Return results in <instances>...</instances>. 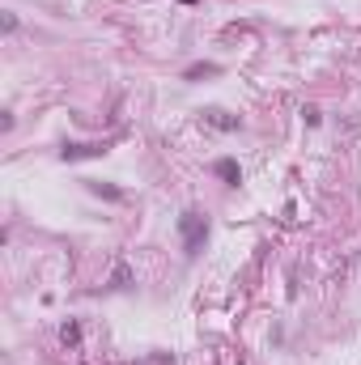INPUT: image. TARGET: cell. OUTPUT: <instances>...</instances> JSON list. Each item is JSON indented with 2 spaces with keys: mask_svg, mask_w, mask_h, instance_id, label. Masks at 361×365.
Instances as JSON below:
<instances>
[{
  "mask_svg": "<svg viewBox=\"0 0 361 365\" xmlns=\"http://www.w3.org/2000/svg\"><path fill=\"white\" fill-rule=\"evenodd\" d=\"M179 234H183V247H187V255H196V251L204 247V238H209V221H204L196 208H187V213L179 217Z\"/></svg>",
  "mask_w": 361,
  "mask_h": 365,
  "instance_id": "1",
  "label": "cell"
},
{
  "mask_svg": "<svg viewBox=\"0 0 361 365\" xmlns=\"http://www.w3.org/2000/svg\"><path fill=\"white\" fill-rule=\"evenodd\" d=\"M106 153V145H64L60 149V157L64 162H81V157H102Z\"/></svg>",
  "mask_w": 361,
  "mask_h": 365,
  "instance_id": "2",
  "label": "cell"
},
{
  "mask_svg": "<svg viewBox=\"0 0 361 365\" xmlns=\"http://www.w3.org/2000/svg\"><path fill=\"white\" fill-rule=\"evenodd\" d=\"M213 170H217V174H221V179L230 183V187H238V179H243V170H238V162H234V157H221V162H217Z\"/></svg>",
  "mask_w": 361,
  "mask_h": 365,
  "instance_id": "3",
  "label": "cell"
},
{
  "mask_svg": "<svg viewBox=\"0 0 361 365\" xmlns=\"http://www.w3.org/2000/svg\"><path fill=\"white\" fill-rule=\"evenodd\" d=\"M209 123H213V128H221V132H234V128H238V119H230L226 111H209Z\"/></svg>",
  "mask_w": 361,
  "mask_h": 365,
  "instance_id": "4",
  "label": "cell"
},
{
  "mask_svg": "<svg viewBox=\"0 0 361 365\" xmlns=\"http://www.w3.org/2000/svg\"><path fill=\"white\" fill-rule=\"evenodd\" d=\"M217 72V64H196V68H187V81H196V77H213Z\"/></svg>",
  "mask_w": 361,
  "mask_h": 365,
  "instance_id": "5",
  "label": "cell"
},
{
  "mask_svg": "<svg viewBox=\"0 0 361 365\" xmlns=\"http://www.w3.org/2000/svg\"><path fill=\"white\" fill-rule=\"evenodd\" d=\"M60 340H64V344H77V340H81L77 323H64V327H60Z\"/></svg>",
  "mask_w": 361,
  "mask_h": 365,
  "instance_id": "6",
  "label": "cell"
},
{
  "mask_svg": "<svg viewBox=\"0 0 361 365\" xmlns=\"http://www.w3.org/2000/svg\"><path fill=\"white\" fill-rule=\"evenodd\" d=\"M128 281H132V272H128V268H123V264H119V268H115V276H111V285H115V289H123V285H128Z\"/></svg>",
  "mask_w": 361,
  "mask_h": 365,
  "instance_id": "7",
  "label": "cell"
},
{
  "mask_svg": "<svg viewBox=\"0 0 361 365\" xmlns=\"http://www.w3.org/2000/svg\"><path fill=\"white\" fill-rule=\"evenodd\" d=\"M183 4H196V0H183Z\"/></svg>",
  "mask_w": 361,
  "mask_h": 365,
  "instance_id": "8",
  "label": "cell"
}]
</instances>
